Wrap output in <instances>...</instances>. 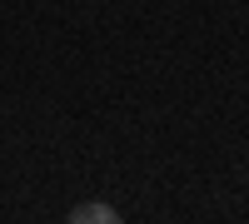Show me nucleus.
Masks as SVG:
<instances>
[{
  "mask_svg": "<svg viewBox=\"0 0 249 224\" xmlns=\"http://www.w3.org/2000/svg\"><path fill=\"white\" fill-rule=\"evenodd\" d=\"M120 214L110 209V205H75L70 209V224H115Z\"/></svg>",
  "mask_w": 249,
  "mask_h": 224,
  "instance_id": "obj_1",
  "label": "nucleus"
}]
</instances>
